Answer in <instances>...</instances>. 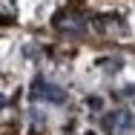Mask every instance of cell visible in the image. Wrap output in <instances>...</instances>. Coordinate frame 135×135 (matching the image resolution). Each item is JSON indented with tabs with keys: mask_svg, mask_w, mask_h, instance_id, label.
I'll return each mask as SVG.
<instances>
[{
	"mask_svg": "<svg viewBox=\"0 0 135 135\" xmlns=\"http://www.w3.org/2000/svg\"><path fill=\"white\" fill-rule=\"evenodd\" d=\"M132 127H135V115L129 109H112V112L104 115V129L109 135H124V132H129Z\"/></svg>",
	"mask_w": 135,
	"mask_h": 135,
	"instance_id": "obj_1",
	"label": "cell"
},
{
	"mask_svg": "<svg viewBox=\"0 0 135 135\" xmlns=\"http://www.w3.org/2000/svg\"><path fill=\"white\" fill-rule=\"evenodd\" d=\"M32 98L35 101H49V104H66V92L57 86V83H49L43 81V78H37L35 81V86H32Z\"/></svg>",
	"mask_w": 135,
	"mask_h": 135,
	"instance_id": "obj_2",
	"label": "cell"
},
{
	"mask_svg": "<svg viewBox=\"0 0 135 135\" xmlns=\"http://www.w3.org/2000/svg\"><path fill=\"white\" fill-rule=\"evenodd\" d=\"M55 26L60 29V32H66V35H83V17L78 15H72V12H63V15H57L55 17Z\"/></svg>",
	"mask_w": 135,
	"mask_h": 135,
	"instance_id": "obj_3",
	"label": "cell"
},
{
	"mask_svg": "<svg viewBox=\"0 0 135 135\" xmlns=\"http://www.w3.org/2000/svg\"><path fill=\"white\" fill-rule=\"evenodd\" d=\"M98 66H104V72H118L121 69V57H104V60H98Z\"/></svg>",
	"mask_w": 135,
	"mask_h": 135,
	"instance_id": "obj_4",
	"label": "cell"
},
{
	"mask_svg": "<svg viewBox=\"0 0 135 135\" xmlns=\"http://www.w3.org/2000/svg\"><path fill=\"white\" fill-rule=\"evenodd\" d=\"M0 17H15V0H0Z\"/></svg>",
	"mask_w": 135,
	"mask_h": 135,
	"instance_id": "obj_5",
	"label": "cell"
},
{
	"mask_svg": "<svg viewBox=\"0 0 135 135\" xmlns=\"http://www.w3.org/2000/svg\"><path fill=\"white\" fill-rule=\"evenodd\" d=\"M32 121H35V124H46V115H40V112L32 109Z\"/></svg>",
	"mask_w": 135,
	"mask_h": 135,
	"instance_id": "obj_6",
	"label": "cell"
},
{
	"mask_svg": "<svg viewBox=\"0 0 135 135\" xmlns=\"http://www.w3.org/2000/svg\"><path fill=\"white\" fill-rule=\"evenodd\" d=\"M86 104H89V107H92V109H101V98H89Z\"/></svg>",
	"mask_w": 135,
	"mask_h": 135,
	"instance_id": "obj_7",
	"label": "cell"
},
{
	"mask_svg": "<svg viewBox=\"0 0 135 135\" xmlns=\"http://www.w3.org/2000/svg\"><path fill=\"white\" fill-rule=\"evenodd\" d=\"M124 95H135V86H127V89H124Z\"/></svg>",
	"mask_w": 135,
	"mask_h": 135,
	"instance_id": "obj_8",
	"label": "cell"
}]
</instances>
